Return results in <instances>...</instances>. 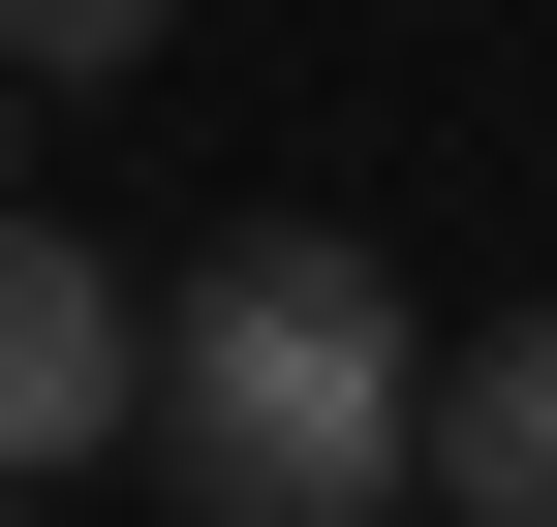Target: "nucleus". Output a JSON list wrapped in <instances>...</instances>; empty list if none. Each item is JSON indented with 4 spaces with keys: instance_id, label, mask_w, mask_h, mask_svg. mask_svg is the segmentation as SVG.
Segmentation results:
<instances>
[{
    "instance_id": "1",
    "label": "nucleus",
    "mask_w": 557,
    "mask_h": 527,
    "mask_svg": "<svg viewBox=\"0 0 557 527\" xmlns=\"http://www.w3.org/2000/svg\"><path fill=\"white\" fill-rule=\"evenodd\" d=\"M156 466L186 497H278V527L434 497V342H403V280L341 218H248V248L156 280Z\"/></svg>"
},
{
    "instance_id": "2",
    "label": "nucleus",
    "mask_w": 557,
    "mask_h": 527,
    "mask_svg": "<svg viewBox=\"0 0 557 527\" xmlns=\"http://www.w3.org/2000/svg\"><path fill=\"white\" fill-rule=\"evenodd\" d=\"M94 434H156V280H94V248L0 186V497L94 466Z\"/></svg>"
},
{
    "instance_id": "3",
    "label": "nucleus",
    "mask_w": 557,
    "mask_h": 527,
    "mask_svg": "<svg viewBox=\"0 0 557 527\" xmlns=\"http://www.w3.org/2000/svg\"><path fill=\"white\" fill-rule=\"evenodd\" d=\"M434 497H465V527H557V310L434 372Z\"/></svg>"
},
{
    "instance_id": "4",
    "label": "nucleus",
    "mask_w": 557,
    "mask_h": 527,
    "mask_svg": "<svg viewBox=\"0 0 557 527\" xmlns=\"http://www.w3.org/2000/svg\"><path fill=\"white\" fill-rule=\"evenodd\" d=\"M0 62H32V94L62 62H156V0H0Z\"/></svg>"
},
{
    "instance_id": "5",
    "label": "nucleus",
    "mask_w": 557,
    "mask_h": 527,
    "mask_svg": "<svg viewBox=\"0 0 557 527\" xmlns=\"http://www.w3.org/2000/svg\"><path fill=\"white\" fill-rule=\"evenodd\" d=\"M403 527H465V497H403Z\"/></svg>"
},
{
    "instance_id": "6",
    "label": "nucleus",
    "mask_w": 557,
    "mask_h": 527,
    "mask_svg": "<svg viewBox=\"0 0 557 527\" xmlns=\"http://www.w3.org/2000/svg\"><path fill=\"white\" fill-rule=\"evenodd\" d=\"M0 94H32V62H0Z\"/></svg>"
}]
</instances>
